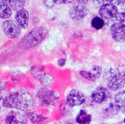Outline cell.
Returning a JSON list of instances; mask_svg holds the SVG:
<instances>
[{
    "label": "cell",
    "mask_w": 125,
    "mask_h": 124,
    "mask_svg": "<svg viewBox=\"0 0 125 124\" xmlns=\"http://www.w3.org/2000/svg\"><path fill=\"white\" fill-rule=\"evenodd\" d=\"M3 106L21 112L29 111L35 106L33 97L25 90H16L8 95L2 100Z\"/></svg>",
    "instance_id": "obj_1"
},
{
    "label": "cell",
    "mask_w": 125,
    "mask_h": 124,
    "mask_svg": "<svg viewBox=\"0 0 125 124\" xmlns=\"http://www.w3.org/2000/svg\"><path fill=\"white\" fill-rule=\"evenodd\" d=\"M36 98L41 105L54 106L58 103L60 95L57 92L52 89L47 87H41L38 90Z\"/></svg>",
    "instance_id": "obj_4"
},
{
    "label": "cell",
    "mask_w": 125,
    "mask_h": 124,
    "mask_svg": "<svg viewBox=\"0 0 125 124\" xmlns=\"http://www.w3.org/2000/svg\"><path fill=\"white\" fill-rule=\"evenodd\" d=\"M121 111V109L119 106L115 103V100L113 101H107L105 104L103 106L102 112L104 117L110 118L116 116L119 112Z\"/></svg>",
    "instance_id": "obj_12"
},
{
    "label": "cell",
    "mask_w": 125,
    "mask_h": 124,
    "mask_svg": "<svg viewBox=\"0 0 125 124\" xmlns=\"http://www.w3.org/2000/svg\"><path fill=\"white\" fill-rule=\"evenodd\" d=\"M110 31L112 38L115 41L121 43L125 41V24L114 23L111 25Z\"/></svg>",
    "instance_id": "obj_11"
},
{
    "label": "cell",
    "mask_w": 125,
    "mask_h": 124,
    "mask_svg": "<svg viewBox=\"0 0 125 124\" xmlns=\"http://www.w3.org/2000/svg\"><path fill=\"white\" fill-rule=\"evenodd\" d=\"M32 74L38 81H39L41 84H43L44 85H47V84H50L52 80V78L49 75L42 72L41 70H39L37 67H32Z\"/></svg>",
    "instance_id": "obj_15"
},
{
    "label": "cell",
    "mask_w": 125,
    "mask_h": 124,
    "mask_svg": "<svg viewBox=\"0 0 125 124\" xmlns=\"http://www.w3.org/2000/svg\"><path fill=\"white\" fill-rule=\"evenodd\" d=\"M92 117L90 114H88L85 110L82 109L76 117V121L79 124H90Z\"/></svg>",
    "instance_id": "obj_17"
},
{
    "label": "cell",
    "mask_w": 125,
    "mask_h": 124,
    "mask_svg": "<svg viewBox=\"0 0 125 124\" xmlns=\"http://www.w3.org/2000/svg\"><path fill=\"white\" fill-rule=\"evenodd\" d=\"M86 101L85 95L81 91L74 89L69 91L66 96V102L70 107L79 106Z\"/></svg>",
    "instance_id": "obj_5"
},
{
    "label": "cell",
    "mask_w": 125,
    "mask_h": 124,
    "mask_svg": "<svg viewBox=\"0 0 125 124\" xmlns=\"http://www.w3.org/2000/svg\"><path fill=\"white\" fill-rule=\"evenodd\" d=\"M2 30L5 35L11 39L17 38L21 32V26L16 21L12 19L6 20L2 23Z\"/></svg>",
    "instance_id": "obj_6"
},
{
    "label": "cell",
    "mask_w": 125,
    "mask_h": 124,
    "mask_svg": "<svg viewBox=\"0 0 125 124\" xmlns=\"http://www.w3.org/2000/svg\"><path fill=\"white\" fill-rule=\"evenodd\" d=\"M121 73L122 78H123V79H124V82H125V70H123V71H121Z\"/></svg>",
    "instance_id": "obj_26"
},
{
    "label": "cell",
    "mask_w": 125,
    "mask_h": 124,
    "mask_svg": "<svg viewBox=\"0 0 125 124\" xmlns=\"http://www.w3.org/2000/svg\"><path fill=\"white\" fill-rule=\"evenodd\" d=\"M124 123H125V119H124Z\"/></svg>",
    "instance_id": "obj_27"
},
{
    "label": "cell",
    "mask_w": 125,
    "mask_h": 124,
    "mask_svg": "<svg viewBox=\"0 0 125 124\" xmlns=\"http://www.w3.org/2000/svg\"><path fill=\"white\" fill-rule=\"evenodd\" d=\"M28 117L27 114L21 111H10L5 117L6 124H27Z\"/></svg>",
    "instance_id": "obj_8"
},
{
    "label": "cell",
    "mask_w": 125,
    "mask_h": 124,
    "mask_svg": "<svg viewBox=\"0 0 125 124\" xmlns=\"http://www.w3.org/2000/svg\"><path fill=\"white\" fill-rule=\"evenodd\" d=\"M101 73H102V67L98 65L93 66L89 71L81 70L80 72V75L82 77L90 81H95L97 79H99L101 75Z\"/></svg>",
    "instance_id": "obj_13"
},
{
    "label": "cell",
    "mask_w": 125,
    "mask_h": 124,
    "mask_svg": "<svg viewBox=\"0 0 125 124\" xmlns=\"http://www.w3.org/2000/svg\"><path fill=\"white\" fill-rule=\"evenodd\" d=\"M110 98V91L104 87H96L91 93V98L96 103H106Z\"/></svg>",
    "instance_id": "obj_9"
},
{
    "label": "cell",
    "mask_w": 125,
    "mask_h": 124,
    "mask_svg": "<svg viewBox=\"0 0 125 124\" xmlns=\"http://www.w3.org/2000/svg\"><path fill=\"white\" fill-rule=\"evenodd\" d=\"M13 14V11L7 1H0V18L9 19Z\"/></svg>",
    "instance_id": "obj_16"
},
{
    "label": "cell",
    "mask_w": 125,
    "mask_h": 124,
    "mask_svg": "<svg viewBox=\"0 0 125 124\" xmlns=\"http://www.w3.org/2000/svg\"><path fill=\"white\" fill-rule=\"evenodd\" d=\"M115 20V23H121V24H125V13L121 11L118 12L116 16L114 18Z\"/></svg>",
    "instance_id": "obj_22"
},
{
    "label": "cell",
    "mask_w": 125,
    "mask_h": 124,
    "mask_svg": "<svg viewBox=\"0 0 125 124\" xmlns=\"http://www.w3.org/2000/svg\"><path fill=\"white\" fill-rule=\"evenodd\" d=\"M10 8L14 11H19L21 9H24V6L26 3L25 1H20V0H10V1H7Z\"/></svg>",
    "instance_id": "obj_20"
},
{
    "label": "cell",
    "mask_w": 125,
    "mask_h": 124,
    "mask_svg": "<svg viewBox=\"0 0 125 124\" xmlns=\"http://www.w3.org/2000/svg\"><path fill=\"white\" fill-rule=\"evenodd\" d=\"M105 1H93V4L95 7L100 8L104 4Z\"/></svg>",
    "instance_id": "obj_24"
},
{
    "label": "cell",
    "mask_w": 125,
    "mask_h": 124,
    "mask_svg": "<svg viewBox=\"0 0 125 124\" xmlns=\"http://www.w3.org/2000/svg\"><path fill=\"white\" fill-rule=\"evenodd\" d=\"M118 13V7L114 3H104L99 11L100 17L103 19L110 20L114 19Z\"/></svg>",
    "instance_id": "obj_10"
},
{
    "label": "cell",
    "mask_w": 125,
    "mask_h": 124,
    "mask_svg": "<svg viewBox=\"0 0 125 124\" xmlns=\"http://www.w3.org/2000/svg\"><path fill=\"white\" fill-rule=\"evenodd\" d=\"M47 30L44 27H40L33 29L27 33L21 41V45L25 48L34 47L38 45L46 36Z\"/></svg>",
    "instance_id": "obj_3"
},
{
    "label": "cell",
    "mask_w": 125,
    "mask_h": 124,
    "mask_svg": "<svg viewBox=\"0 0 125 124\" xmlns=\"http://www.w3.org/2000/svg\"><path fill=\"white\" fill-rule=\"evenodd\" d=\"M29 19H30V15L27 10L21 9L16 12V20L18 22V24L21 26V28L26 29L28 27Z\"/></svg>",
    "instance_id": "obj_14"
},
{
    "label": "cell",
    "mask_w": 125,
    "mask_h": 124,
    "mask_svg": "<svg viewBox=\"0 0 125 124\" xmlns=\"http://www.w3.org/2000/svg\"><path fill=\"white\" fill-rule=\"evenodd\" d=\"M0 109H1V106H0Z\"/></svg>",
    "instance_id": "obj_28"
},
{
    "label": "cell",
    "mask_w": 125,
    "mask_h": 124,
    "mask_svg": "<svg viewBox=\"0 0 125 124\" xmlns=\"http://www.w3.org/2000/svg\"><path fill=\"white\" fill-rule=\"evenodd\" d=\"M104 78L108 89L113 91H120L125 85L121 71L117 68H109L104 71Z\"/></svg>",
    "instance_id": "obj_2"
},
{
    "label": "cell",
    "mask_w": 125,
    "mask_h": 124,
    "mask_svg": "<svg viewBox=\"0 0 125 124\" xmlns=\"http://www.w3.org/2000/svg\"><path fill=\"white\" fill-rule=\"evenodd\" d=\"M27 116L28 119L30 120L32 123L37 124H41L46 120V117H45L43 114L36 112H28L27 113Z\"/></svg>",
    "instance_id": "obj_19"
},
{
    "label": "cell",
    "mask_w": 125,
    "mask_h": 124,
    "mask_svg": "<svg viewBox=\"0 0 125 124\" xmlns=\"http://www.w3.org/2000/svg\"><path fill=\"white\" fill-rule=\"evenodd\" d=\"M66 58H60L57 61V64L60 67H64V65L66 64Z\"/></svg>",
    "instance_id": "obj_25"
},
{
    "label": "cell",
    "mask_w": 125,
    "mask_h": 124,
    "mask_svg": "<svg viewBox=\"0 0 125 124\" xmlns=\"http://www.w3.org/2000/svg\"><path fill=\"white\" fill-rule=\"evenodd\" d=\"M91 26L95 30H100L104 26V21L99 16H95L91 20Z\"/></svg>",
    "instance_id": "obj_21"
},
{
    "label": "cell",
    "mask_w": 125,
    "mask_h": 124,
    "mask_svg": "<svg viewBox=\"0 0 125 124\" xmlns=\"http://www.w3.org/2000/svg\"><path fill=\"white\" fill-rule=\"evenodd\" d=\"M86 1H78L77 4L72 6L69 10V15L74 20H81L84 19L88 13V9L85 5Z\"/></svg>",
    "instance_id": "obj_7"
},
{
    "label": "cell",
    "mask_w": 125,
    "mask_h": 124,
    "mask_svg": "<svg viewBox=\"0 0 125 124\" xmlns=\"http://www.w3.org/2000/svg\"><path fill=\"white\" fill-rule=\"evenodd\" d=\"M6 90V85H5V83L0 79V95L4 93Z\"/></svg>",
    "instance_id": "obj_23"
},
{
    "label": "cell",
    "mask_w": 125,
    "mask_h": 124,
    "mask_svg": "<svg viewBox=\"0 0 125 124\" xmlns=\"http://www.w3.org/2000/svg\"><path fill=\"white\" fill-rule=\"evenodd\" d=\"M114 100L119 106L121 112L125 113V90H120L115 95Z\"/></svg>",
    "instance_id": "obj_18"
}]
</instances>
